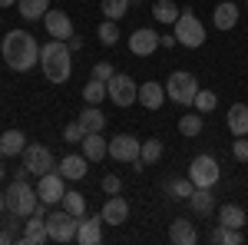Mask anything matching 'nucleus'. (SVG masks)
<instances>
[{"instance_id":"24","label":"nucleus","mask_w":248,"mask_h":245,"mask_svg":"<svg viewBox=\"0 0 248 245\" xmlns=\"http://www.w3.org/2000/svg\"><path fill=\"white\" fill-rule=\"evenodd\" d=\"M192 209H195V215H212L215 212V192L212 189H195L189 196Z\"/></svg>"},{"instance_id":"11","label":"nucleus","mask_w":248,"mask_h":245,"mask_svg":"<svg viewBox=\"0 0 248 245\" xmlns=\"http://www.w3.org/2000/svg\"><path fill=\"white\" fill-rule=\"evenodd\" d=\"M23 166L33 172V176H43V172L57 169L53 152L46 149V146H37V143H27V149H23Z\"/></svg>"},{"instance_id":"26","label":"nucleus","mask_w":248,"mask_h":245,"mask_svg":"<svg viewBox=\"0 0 248 245\" xmlns=\"http://www.w3.org/2000/svg\"><path fill=\"white\" fill-rule=\"evenodd\" d=\"M63 209H66L70 215L83 219V215H86V196L77 192V189H66V192H63Z\"/></svg>"},{"instance_id":"31","label":"nucleus","mask_w":248,"mask_h":245,"mask_svg":"<svg viewBox=\"0 0 248 245\" xmlns=\"http://www.w3.org/2000/svg\"><path fill=\"white\" fill-rule=\"evenodd\" d=\"M212 242H215V245H242V242H245V235H242V229L218 226L215 232H212Z\"/></svg>"},{"instance_id":"43","label":"nucleus","mask_w":248,"mask_h":245,"mask_svg":"<svg viewBox=\"0 0 248 245\" xmlns=\"http://www.w3.org/2000/svg\"><path fill=\"white\" fill-rule=\"evenodd\" d=\"M66 47H70V50H79V47H83V40H79V37H77V33H73V37L66 40Z\"/></svg>"},{"instance_id":"25","label":"nucleus","mask_w":248,"mask_h":245,"mask_svg":"<svg viewBox=\"0 0 248 245\" xmlns=\"http://www.w3.org/2000/svg\"><path fill=\"white\" fill-rule=\"evenodd\" d=\"M17 7L23 20H43L50 10V0H17Z\"/></svg>"},{"instance_id":"45","label":"nucleus","mask_w":248,"mask_h":245,"mask_svg":"<svg viewBox=\"0 0 248 245\" xmlns=\"http://www.w3.org/2000/svg\"><path fill=\"white\" fill-rule=\"evenodd\" d=\"M0 7H17V0H0Z\"/></svg>"},{"instance_id":"46","label":"nucleus","mask_w":248,"mask_h":245,"mask_svg":"<svg viewBox=\"0 0 248 245\" xmlns=\"http://www.w3.org/2000/svg\"><path fill=\"white\" fill-rule=\"evenodd\" d=\"M3 159H7V156H3V152H0V179H3Z\"/></svg>"},{"instance_id":"38","label":"nucleus","mask_w":248,"mask_h":245,"mask_svg":"<svg viewBox=\"0 0 248 245\" xmlns=\"http://www.w3.org/2000/svg\"><path fill=\"white\" fill-rule=\"evenodd\" d=\"M232 156H235L238 163H248V136H235V143H232Z\"/></svg>"},{"instance_id":"23","label":"nucleus","mask_w":248,"mask_h":245,"mask_svg":"<svg viewBox=\"0 0 248 245\" xmlns=\"http://www.w3.org/2000/svg\"><path fill=\"white\" fill-rule=\"evenodd\" d=\"M77 119L83 123L86 132H103V126H106V113H103L99 106H93V103H86V110H83Z\"/></svg>"},{"instance_id":"37","label":"nucleus","mask_w":248,"mask_h":245,"mask_svg":"<svg viewBox=\"0 0 248 245\" xmlns=\"http://www.w3.org/2000/svg\"><path fill=\"white\" fill-rule=\"evenodd\" d=\"M83 136H86V130H83L79 119H73V123L63 126V139H66V143H83Z\"/></svg>"},{"instance_id":"42","label":"nucleus","mask_w":248,"mask_h":245,"mask_svg":"<svg viewBox=\"0 0 248 245\" xmlns=\"http://www.w3.org/2000/svg\"><path fill=\"white\" fill-rule=\"evenodd\" d=\"M7 242H17V235L10 229H0V245H7Z\"/></svg>"},{"instance_id":"21","label":"nucleus","mask_w":248,"mask_h":245,"mask_svg":"<svg viewBox=\"0 0 248 245\" xmlns=\"http://www.w3.org/2000/svg\"><path fill=\"white\" fill-rule=\"evenodd\" d=\"M23 149H27V136L20 130H7L0 136V152L3 156H23Z\"/></svg>"},{"instance_id":"18","label":"nucleus","mask_w":248,"mask_h":245,"mask_svg":"<svg viewBox=\"0 0 248 245\" xmlns=\"http://www.w3.org/2000/svg\"><path fill=\"white\" fill-rule=\"evenodd\" d=\"M238 3H232V0H222L215 10H212V23L218 27V30H232L235 23H238Z\"/></svg>"},{"instance_id":"7","label":"nucleus","mask_w":248,"mask_h":245,"mask_svg":"<svg viewBox=\"0 0 248 245\" xmlns=\"http://www.w3.org/2000/svg\"><path fill=\"white\" fill-rule=\"evenodd\" d=\"M77 229H79V219L70 215L66 209L46 212V235H50V242H73L77 239Z\"/></svg>"},{"instance_id":"9","label":"nucleus","mask_w":248,"mask_h":245,"mask_svg":"<svg viewBox=\"0 0 248 245\" xmlns=\"http://www.w3.org/2000/svg\"><path fill=\"white\" fill-rule=\"evenodd\" d=\"M66 179L60 176L57 169H50V172H43L37 179V196H40V202H46V206H57V202H63V192H66V186H63Z\"/></svg>"},{"instance_id":"20","label":"nucleus","mask_w":248,"mask_h":245,"mask_svg":"<svg viewBox=\"0 0 248 245\" xmlns=\"http://www.w3.org/2000/svg\"><path fill=\"white\" fill-rule=\"evenodd\" d=\"M169 239L175 245H195L199 232H195V226H192L189 219H175V222L169 226Z\"/></svg>"},{"instance_id":"33","label":"nucleus","mask_w":248,"mask_h":245,"mask_svg":"<svg viewBox=\"0 0 248 245\" xmlns=\"http://www.w3.org/2000/svg\"><path fill=\"white\" fill-rule=\"evenodd\" d=\"M139 159H142V166H155V163L162 159V139H146Z\"/></svg>"},{"instance_id":"22","label":"nucleus","mask_w":248,"mask_h":245,"mask_svg":"<svg viewBox=\"0 0 248 245\" xmlns=\"http://www.w3.org/2000/svg\"><path fill=\"white\" fill-rule=\"evenodd\" d=\"M225 123H229L232 136H248V106L245 103H235L229 110V119H225Z\"/></svg>"},{"instance_id":"5","label":"nucleus","mask_w":248,"mask_h":245,"mask_svg":"<svg viewBox=\"0 0 248 245\" xmlns=\"http://www.w3.org/2000/svg\"><path fill=\"white\" fill-rule=\"evenodd\" d=\"M172 33H175V40H179L182 47H189V50H195V47L205 43V27H202V20L195 17L192 10H182V14H179V20L172 23Z\"/></svg>"},{"instance_id":"8","label":"nucleus","mask_w":248,"mask_h":245,"mask_svg":"<svg viewBox=\"0 0 248 245\" xmlns=\"http://www.w3.org/2000/svg\"><path fill=\"white\" fill-rule=\"evenodd\" d=\"M106 93L116 106H133V103H139V83L129 73H113L106 80Z\"/></svg>"},{"instance_id":"6","label":"nucleus","mask_w":248,"mask_h":245,"mask_svg":"<svg viewBox=\"0 0 248 245\" xmlns=\"http://www.w3.org/2000/svg\"><path fill=\"white\" fill-rule=\"evenodd\" d=\"M189 179L195 189H215V182L222 179V166L215 163V156L209 152H202V156H195L189 166Z\"/></svg>"},{"instance_id":"41","label":"nucleus","mask_w":248,"mask_h":245,"mask_svg":"<svg viewBox=\"0 0 248 245\" xmlns=\"http://www.w3.org/2000/svg\"><path fill=\"white\" fill-rule=\"evenodd\" d=\"M175 43H179V40H175V33H166V37H159V47H166V50H172V47H175Z\"/></svg>"},{"instance_id":"30","label":"nucleus","mask_w":248,"mask_h":245,"mask_svg":"<svg viewBox=\"0 0 248 245\" xmlns=\"http://www.w3.org/2000/svg\"><path fill=\"white\" fill-rule=\"evenodd\" d=\"M192 192H195V186H192L189 176H186V179H172V182H166V196H169V199H175V202L189 199Z\"/></svg>"},{"instance_id":"47","label":"nucleus","mask_w":248,"mask_h":245,"mask_svg":"<svg viewBox=\"0 0 248 245\" xmlns=\"http://www.w3.org/2000/svg\"><path fill=\"white\" fill-rule=\"evenodd\" d=\"M133 3H142V0H133Z\"/></svg>"},{"instance_id":"2","label":"nucleus","mask_w":248,"mask_h":245,"mask_svg":"<svg viewBox=\"0 0 248 245\" xmlns=\"http://www.w3.org/2000/svg\"><path fill=\"white\" fill-rule=\"evenodd\" d=\"M40 66L50 83H66L73 73V50L66 47V40H50L40 47Z\"/></svg>"},{"instance_id":"39","label":"nucleus","mask_w":248,"mask_h":245,"mask_svg":"<svg viewBox=\"0 0 248 245\" xmlns=\"http://www.w3.org/2000/svg\"><path fill=\"white\" fill-rule=\"evenodd\" d=\"M119 189H123V179H119L116 172L103 176V192H106V196H119Z\"/></svg>"},{"instance_id":"13","label":"nucleus","mask_w":248,"mask_h":245,"mask_svg":"<svg viewBox=\"0 0 248 245\" xmlns=\"http://www.w3.org/2000/svg\"><path fill=\"white\" fill-rule=\"evenodd\" d=\"M43 27H46V33L53 40H70L73 37V20H70V14H63V10H46Z\"/></svg>"},{"instance_id":"40","label":"nucleus","mask_w":248,"mask_h":245,"mask_svg":"<svg viewBox=\"0 0 248 245\" xmlns=\"http://www.w3.org/2000/svg\"><path fill=\"white\" fill-rule=\"evenodd\" d=\"M113 73H116V66H113V63H106V60H99V63L93 66V76H96V80H103V83H106Z\"/></svg>"},{"instance_id":"16","label":"nucleus","mask_w":248,"mask_h":245,"mask_svg":"<svg viewBox=\"0 0 248 245\" xmlns=\"http://www.w3.org/2000/svg\"><path fill=\"white\" fill-rule=\"evenodd\" d=\"M99 215H103V222H106V226H123V222L129 219V202H126L123 196H109Z\"/></svg>"},{"instance_id":"44","label":"nucleus","mask_w":248,"mask_h":245,"mask_svg":"<svg viewBox=\"0 0 248 245\" xmlns=\"http://www.w3.org/2000/svg\"><path fill=\"white\" fill-rule=\"evenodd\" d=\"M7 212V199H3V192H0V215Z\"/></svg>"},{"instance_id":"27","label":"nucleus","mask_w":248,"mask_h":245,"mask_svg":"<svg viewBox=\"0 0 248 245\" xmlns=\"http://www.w3.org/2000/svg\"><path fill=\"white\" fill-rule=\"evenodd\" d=\"M179 14H182V7H179V3H172V0H159V3L153 7V17L159 20V23H166V27H169V23H175V20H179Z\"/></svg>"},{"instance_id":"17","label":"nucleus","mask_w":248,"mask_h":245,"mask_svg":"<svg viewBox=\"0 0 248 245\" xmlns=\"http://www.w3.org/2000/svg\"><path fill=\"white\" fill-rule=\"evenodd\" d=\"M79 146H83V156H86L90 163H99V159L109 156V143L103 139V132H86Z\"/></svg>"},{"instance_id":"10","label":"nucleus","mask_w":248,"mask_h":245,"mask_svg":"<svg viewBox=\"0 0 248 245\" xmlns=\"http://www.w3.org/2000/svg\"><path fill=\"white\" fill-rule=\"evenodd\" d=\"M139 152H142V143L136 136H129V132H116L113 139H109V156H113L116 163H136Z\"/></svg>"},{"instance_id":"12","label":"nucleus","mask_w":248,"mask_h":245,"mask_svg":"<svg viewBox=\"0 0 248 245\" xmlns=\"http://www.w3.org/2000/svg\"><path fill=\"white\" fill-rule=\"evenodd\" d=\"M129 50H133V57H149L159 50V33L149 30V27H139L129 33Z\"/></svg>"},{"instance_id":"36","label":"nucleus","mask_w":248,"mask_h":245,"mask_svg":"<svg viewBox=\"0 0 248 245\" xmlns=\"http://www.w3.org/2000/svg\"><path fill=\"white\" fill-rule=\"evenodd\" d=\"M215 103H218V96L212 93V90H199V93H195V103H192V106H195L199 113H212V110H215Z\"/></svg>"},{"instance_id":"34","label":"nucleus","mask_w":248,"mask_h":245,"mask_svg":"<svg viewBox=\"0 0 248 245\" xmlns=\"http://www.w3.org/2000/svg\"><path fill=\"white\" fill-rule=\"evenodd\" d=\"M202 126H205V123H202L199 110H195V113H186L182 119H179V132H182V136H189V139H192V136H199Z\"/></svg>"},{"instance_id":"14","label":"nucleus","mask_w":248,"mask_h":245,"mask_svg":"<svg viewBox=\"0 0 248 245\" xmlns=\"http://www.w3.org/2000/svg\"><path fill=\"white\" fill-rule=\"evenodd\" d=\"M79 245H99L103 242V215H83L77 229Z\"/></svg>"},{"instance_id":"32","label":"nucleus","mask_w":248,"mask_h":245,"mask_svg":"<svg viewBox=\"0 0 248 245\" xmlns=\"http://www.w3.org/2000/svg\"><path fill=\"white\" fill-rule=\"evenodd\" d=\"M106 83H103V80H96V76H90V80H86V86H83V99H86V103H103V99H106Z\"/></svg>"},{"instance_id":"4","label":"nucleus","mask_w":248,"mask_h":245,"mask_svg":"<svg viewBox=\"0 0 248 245\" xmlns=\"http://www.w3.org/2000/svg\"><path fill=\"white\" fill-rule=\"evenodd\" d=\"M195 93H199V80H195V73H189V70H175V73H169V80H166V96H169L172 103L192 106V103H195Z\"/></svg>"},{"instance_id":"29","label":"nucleus","mask_w":248,"mask_h":245,"mask_svg":"<svg viewBox=\"0 0 248 245\" xmlns=\"http://www.w3.org/2000/svg\"><path fill=\"white\" fill-rule=\"evenodd\" d=\"M218 222L229 229H245V209L242 206H222V212H218Z\"/></svg>"},{"instance_id":"15","label":"nucleus","mask_w":248,"mask_h":245,"mask_svg":"<svg viewBox=\"0 0 248 245\" xmlns=\"http://www.w3.org/2000/svg\"><path fill=\"white\" fill-rule=\"evenodd\" d=\"M86 169H90V159L79 152V156H63L57 163V172L66 179V182H77V179H83L86 176Z\"/></svg>"},{"instance_id":"19","label":"nucleus","mask_w":248,"mask_h":245,"mask_svg":"<svg viewBox=\"0 0 248 245\" xmlns=\"http://www.w3.org/2000/svg\"><path fill=\"white\" fill-rule=\"evenodd\" d=\"M139 103H142L146 110H159V106L166 103V86L155 83V80L142 83V86H139Z\"/></svg>"},{"instance_id":"3","label":"nucleus","mask_w":248,"mask_h":245,"mask_svg":"<svg viewBox=\"0 0 248 245\" xmlns=\"http://www.w3.org/2000/svg\"><path fill=\"white\" fill-rule=\"evenodd\" d=\"M3 199H7V212H17V215H23V219H27V215L37 209V202H40L37 189L30 186L27 179H14L10 189L3 192Z\"/></svg>"},{"instance_id":"28","label":"nucleus","mask_w":248,"mask_h":245,"mask_svg":"<svg viewBox=\"0 0 248 245\" xmlns=\"http://www.w3.org/2000/svg\"><path fill=\"white\" fill-rule=\"evenodd\" d=\"M99 7H103V17L106 20H119L129 14V7H133V0H99Z\"/></svg>"},{"instance_id":"35","label":"nucleus","mask_w":248,"mask_h":245,"mask_svg":"<svg viewBox=\"0 0 248 245\" xmlns=\"http://www.w3.org/2000/svg\"><path fill=\"white\" fill-rule=\"evenodd\" d=\"M96 37H99L103 47H116V40H119V23H116V20H103L99 30H96Z\"/></svg>"},{"instance_id":"1","label":"nucleus","mask_w":248,"mask_h":245,"mask_svg":"<svg viewBox=\"0 0 248 245\" xmlns=\"http://www.w3.org/2000/svg\"><path fill=\"white\" fill-rule=\"evenodd\" d=\"M0 53H3V63L14 73H27L30 66H37V60H40L37 37H30L27 30H10L3 37V43H0Z\"/></svg>"}]
</instances>
